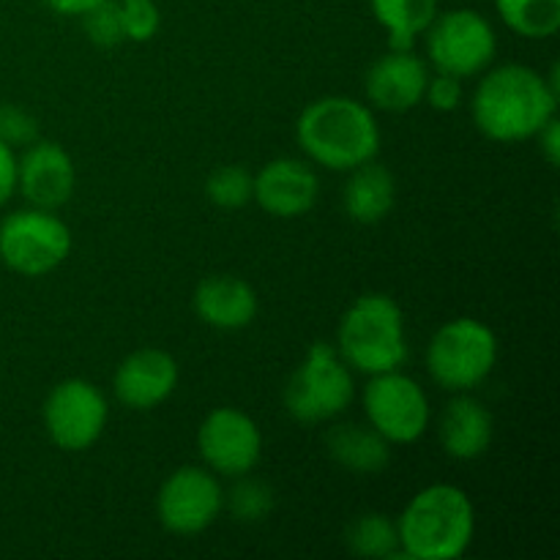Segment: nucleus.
<instances>
[{
  "label": "nucleus",
  "instance_id": "nucleus-3",
  "mask_svg": "<svg viewBox=\"0 0 560 560\" xmlns=\"http://www.w3.org/2000/svg\"><path fill=\"white\" fill-rule=\"evenodd\" d=\"M399 556L410 560H457L476 536V509L457 485H430L416 492L397 517Z\"/></svg>",
  "mask_w": 560,
  "mask_h": 560
},
{
  "label": "nucleus",
  "instance_id": "nucleus-6",
  "mask_svg": "<svg viewBox=\"0 0 560 560\" xmlns=\"http://www.w3.org/2000/svg\"><path fill=\"white\" fill-rule=\"evenodd\" d=\"M353 397V370L334 345L315 342L284 386V410L301 424H323L339 419Z\"/></svg>",
  "mask_w": 560,
  "mask_h": 560
},
{
  "label": "nucleus",
  "instance_id": "nucleus-9",
  "mask_svg": "<svg viewBox=\"0 0 560 560\" xmlns=\"http://www.w3.org/2000/svg\"><path fill=\"white\" fill-rule=\"evenodd\" d=\"M361 402L366 424L381 432L392 446H410L430 430V397L424 386L402 370L370 375Z\"/></svg>",
  "mask_w": 560,
  "mask_h": 560
},
{
  "label": "nucleus",
  "instance_id": "nucleus-2",
  "mask_svg": "<svg viewBox=\"0 0 560 560\" xmlns=\"http://www.w3.org/2000/svg\"><path fill=\"white\" fill-rule=\"evenodd\" d=\"M295 140L312 164L331 173H350L381 151V126L364 102L323 96L301 109Z\"/></svg>",
  "mask_w": 560,
  "mask_h": 560
},
{
  "label": "nucleus",
  "instance_id": "nucleus-7",
  "mask_svg": "<svg viewBox=\"0 0 560 560\" xmlns=\"http://www.w3.org/2000/svg\"><path fill=\"white\" fill-rule=\"evenodd\" d=\"M69 255L71 230L55 211L31 206L5 213L0 222V262L16 277H47Z\"/></svg>",
  "mask_w": 560,
  "mask_h": 560
},
{
  "label": "nucleus",
  "instance_id": "nucleus-1",
  "mask_svg": "<svg viewBox=\"0 0 560 560\" xmlns=\"http://www.w3.org/2000/svg\"><path fill=\"white\" fill-rule=\"evenodd\" d=\"M560 91L541 71L523 63H503L481 71L470 98L476 129L492 142L534 140L558 113Z\"/></svg>",
  "mask_w": 560,
  "mask_h": 560
},
{
  "label": "nucleus",
  "instance_id": "nucleus-32",
  "mask_svg": "<svg viewBox=\"0 0 560 560\" xmlns=\"http://www.w3.org/2000/svg\"><path fill=\"white\" fill-rule=\"evenodd\" d=\"M44 3L60 16H82L85 11H91L93 5L104 3V0H44Z\"/></svg>",
  "mask_w": 560,
  "mask_h": 560
},
{
  "label": "nucleus",
  "instance_id": "nucleus-4",
  "mask_svg": "<svg viewBox=\"0 0 560 560\" xmlns=\"http://www.w3.org/2000/svg\"><path fill=\"white\" fill-rule=\"evenodd\" d=\"M334 348L350 370L364 375L402 370L408 359L402 306L386 293L359 295L339 320Z\"/></svg>",
  "mask_w": 560,
  "mask_h": 560
},
{
  "label": "nucleus",
  "instance_id": "nucleus-25",
  "mask_svg": "<svg viewBox=\"0 0 560 560\" xmlns=\"http://www.w3.org/2000/svg\"><path fill=\"white\" fill-rule=\"evenodd\" d=\"M255 175L244 164H224L206 178V197L222 211H241L252 202Z\"/></svg>",
  "mask_w": 560,
  "mask_h": 560
},
{
  "label": "nucleus",
  "instance_id": "nucleus-16",
  "mask_svg": "<svg viewBox=\"0 0 560 560\" xmlns=\"http://www.w3.org/2000/svg\"><path fill=\"white\" fill-rule=\"evenodd\" d=\"M430 66L413 49H388L366 69L364 93L372 107L386 113H408L424 102Z\"/></svg>",
  "mask_w": 560,
  "mask_h": 560
},
{
  "label": "nucleus",
  "instance_id": "nucleus-21",
  "mask_svg": "<svg viewBox=\"0 0 560 560\" xmlns=\"http://www.w3.org/2000/svg\"><path fill=\"white\" fill-rule=\"evenodd\" d=\"M377 25L388 33V49H413L438 16V0H370Z\"/></svg>",
  "mask_w": 560,
  "mask_h": 560
},
{
  "label": "nucleus",
  "instance_id": "nucleus-11",
  "mask_svg": "<svg viewBox=\"0 0 560 560\" xmlns=\"http://www.w3.org/2000/svg\"><path fill=\"white\" fill-rule=\"evenodd\" d=\"M224 509V490L206 465H180L156 492V517L175 536H197L211 528Z\"/></svg>",
  "mask_w": 560,
  "mask_h": 560
},
{
  "label": "nucleus",
  "instance_id": "nucleus-5",
  "mask_svg": "<svg viewBox=\"0 0 560 560\" xmlns=\"http://www.w3.org/2000/svg\"><path fill=\"white\" fill-rule=\"evenodd\" d=\"M498 364V337L485 320L454 317L443 323L427 348V372L452 394L474 392Z\"/></svg>",
  "mask_w": 560,
  "mask_h": 560
},
{
  "label": "nucleus",
  "instance_id": "nucleus-31",
  "mask_svg": "<svg viewBox=\"0 0 560 560\" xmlns=\"http://www.w3.org/2000/svg\"><path fill=\"white\" fill-rule=\"evenodd\" d=\"M534 140H539V148H541V153H545L547 164H550V167H558V162H560V124H558V118H552L550 124H545V129H541L539 135L534 137Z\"/></svg>",
  "mask_w": 560,
  "mask_h": 560
},
{
  "label": "nucleus",
  "instance_id": "nucleus-13",
  "mask_svg": "<svg viewBox=\"0 0 560 560\" xmlns=\"http://www.w3.org/2000/svg\"><path fill=\"white\" fill-rule=\"evenodd\" d=\"M77 189V167L71 153L60 142L33 140L25 153L16 156V191L33 208L58 211Z\"/></svg>",
  "mask_w": 560,
  "mask_h": 560
},
{
  "label": "nucleus",
  "instance_id": "nucleus-24",
  "mask_svg": "<svg viewBox=\"0 0 560 560\" xmlns=\"http://www.w3.org/2000/svg\"><path fill=\"white\" fill-rule=\"evenodd\" d=\"M273 506H277V492L271 490L268 481L257 479V476H235V485L230 487V492H224V509L238 523H262L266 517H271Z\"/></svg>",
  "mask_w": 560,
  "mask_h": 560
},
{
  "label": "nucleus",
  "instance_id": "nucleus-10",
  "mask_svg": "<svg viewBox=\"0 0 560 560\" xmlns=\"http://www.w3.org/2000/svg\"><path fill=\"white\" fill-rule=\"evenodd\" d=\"M42 419L47 438L60 452H88L107 430L109 405L96 383L66 377L49 388Z\"/></svg>",
  "mask_w": 560,
  "mask_h": 560
},
{
  "label": "nucleus",
  "instance_id": "nucleus-19",
  "mask_svg": "<svg viewBox=\"0 0 560 560\" xmlns=\"http://www.w3.org/2000/svg\"><path fill=\"white\" fill-rule=\"evenodd\" d=\"M394 202H397V180L392 170L377 164L375 159L350 170L348 184L342 189V206L353 222H383L394 211Z\"/></svg>",
  "mask_w": 560,
  "mask_h": 560
},
{
  "label": "nucleus",
  "instance_id": "nucleus-22",
  "mask_svg": "<svg viewBox=\"0 0 560 560\" xmlns=\"http://www.w3.org/2000/svg\"><path fill=\"white\" fill-rule=\"evenodd\" d=\"M503 25L523 38L556 36L560 27V0H495Z\"/></svg>",
  "mask_w": 560,
  "mask_h": 560
},
{
  "label": "nucleus",
  "instance_id": "nucleus-26",
  "mask_svg": "<svg viewBox=\"0 0 560 560\" xmlns=\"http://www.w3.org/2000/svg\"><path fill=\"white\" fill-rule=\"evenodd\" d=\"M80 20L82 27H85V36L91 38V44H96V47L109 49L126 42L118 0H104V3L93 5V9L85 11Z\"/></svg>",
  "mask_w": 560,
  "mask_h": 560
},
{
  "label": "nucleus",
  "instance_id": "nucleus-17",
  "mask_svg": "<svg viewBox=\"0 0 560 560\" xmlns=\"http://www.w3.org/2000/svg\"><path fill=\"white\" fill-rule=\"evenodd\" d=\"M438 438L448 457L459 459V463H474V459L485 457L487 448L492 446L495 419L485 402L470 397V392H463L448 399L443 408Z\"/></svg>",
  "mask_w": 560,
  "mask_h": 560
},
{
  "label": "nucleus",
  "instance_id": "nucleus-29",
  "mask_svg": "<svg viewBox=\"0 0 560 560\" xmlns=\"http://www.w3.org/2000/svg\"><path fill=\"white\" fill-rule=\"evenodd\" d=\"M465 91H463V80L452 74H443V71H435L430 74L424 88V102L430 104L432 109L438 113H454V109L463 104Z\"/></svg>",
  "mask_w": 560,
  "mask_h": 560
},
{
  "label": "nucleus",
  "instance_id": "nucleus-15",
  "mask_svg": "<svg viewBox=\"0 0 560 560\" xmlns=\"http://www.w3.org/2000/svg\"><path fill=\"white\" fill-rule=\"evenodd\" d=\"M178 361L162 348H140L126 355L113 375V392L124 408L153 410L178 388Z\"/></svg>",
  "mask_w": 560,
  "mask_h": 560
},
{
  "label": "nucleus",
  "instance_id": "nucleus-20",
  "mask_svg": "<svg viewBox=\"0 0 560 560\" xmlns=\"http://www.w3.org/2000/svg\"><path fill=\"white\" fill-rule=\"evenodd\" d=\"M326 448L337 465L359 476H375L392 463V443L370 424H337L326 435Z\"/></svg>",
  "mask_w": 560,
  "mask_h": 560
},
{
  "label": "nucleus",
  "instance_id": "nucleus-12",
  "mask_svg": "<svg viewBox=\"0 0 560 560\" xmlns=\"http://www.w3.org/2000/svg\"><path fill=\"white\" fill-rule=\"evenodd\" d=\"M197 452L208 470L235 479L260 465L262 432L249 413L222 405L197 427Z\"/></svg>",
  "mask_w": 560,
  "mask_h": 560
},
{
  "label": "nucleus",
  "instance_id": "nucleus-27",
  "mask_svg": "<svg viewBox=\"0 0 560 560\" xmlns=\"http://www.w3.org/2000/svg\"><path fill=\"white\" fill-rule=\"evenodd\" d=\"M126 42H151L162 27V11L153 0H118Z\"/></svg>",
  "mask_w": 560,
  "mask_h": 560
},
{
  "label": "nucleus",
  "instance_id": "nucleus-18",
  "mask_svg": "<svg viewBox=\"0 0 560 560\" xmlns=\"http://www.w3.org/2000/svg\"><path fill=\"white\" fill-rule=\"evenodd\" d=\"M191 304H195L197 317L217 331H241L252 326L260 310L257 290L233 273H213L202 279Z\"/></svg>",
  "mask_w": 560,
  "mask_h": 560
},
{
  "label": "nucleus",
  "instance_id": "nucleus-28",
  "mask_svg": "<svg viewBox=\"0 0 560 560\" xmlns=\"http://www.w3.org/2000/svg\"><path fill=\"white\" fill-rule=\"evenodd\" d=\"M38 140V120L27 109L14 104H0V142L9 148H25Z\"/></svg>",
  "mask_w": 560,
  "mask_h": 560
},
{
  "label": "nucleus",
  "instance_id": "nucleus-30",
  "mask_svg": "<svg viewBox=\"0 0 560 560\" xmlns=\"http://www.w3.org/2000/svg\"><path fill=\"white\" fill-rule=\"evenodd\" d=\"M16 191V153L5 142H0V208L9 206Z\"/></svg>",
  "mask_w": 560,
  "mask_h": 560
},
{
  "label": "nucleus",
  "instance_id": "nucleus-14",
  "mask_svg": "<svg viewBox=\"0 0 560 560\" xmlns=\"http://www.w3.org/2000/svg\"><path fill=\"white\" fill-rule=\"evenodd\" d=\"M252 200L277 219L306 217L320 200V178L304 159L279 156L262 164L255 175Z\"/></svg>",
  "mask_w": 560,
  "mask_h": 560
},
{
  "label": "nucleus",
  "instance_id": "nucleus-8",
  "mask_svg": "<svg viewBox=\"0 0 560 560\" xmlns=\"http://www.w3.org/2000/svg\"><path fill=\"white\" fill-rule=\"evenodd\" d=\"M424 36L432 69L459 80L487 71L498 55L495 27L476 9L438 11Z\"/></svg>",
  "mask_w": 560,
  "mask_h": 560
},
{
  "label": "nucleus",
  "instance_id": "nucleus-23",
  "mask_svg": "<svg viewBox=\"0 0 560 560\" xmlns=\"http://www.w3.org/2000/svg\"><path fill=\"white\" fill-rule=\"evenodd\" d=\"M345 545L359 558H397L399 556V534L397 520H388L381 512L359 514L345 530Z\"/></svg>",
  "mask_w": 560,
  "mask_h": 560
}]
</instances>
